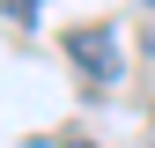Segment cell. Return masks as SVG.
<instances>
[{
  "mask_svg": "<svg viewBox=\"0 0 155 148\" xmlns=\"http://www.w3.org/2000/svg\"><path fill=\"white\" fill-rule=\"evenodd\" d=\"M74 148H96V141H74Z\"/></svg>",
  "mask_w": 155,
  "mask_h": 148,
  "instance_id": "cell-2",
  "label": "cell"
},
{
  "mask_svg": "<svg viewBox=\"0 0 155 148\" xmlns=\"http://www.w3.org/2000/svg\"><path fill=\"white\" fill-rule=\"evenodd\" d=\"M148 8H155V0H148Z\"/></svg>",
  "mask_w": 155,
  "mask_h": 148,
  "instance_id": "cell-4",
  "label": "cell"
},
{
  "mask_svg": "<svg viewBox=\"0 0 155 148\" xmlns=\"http://www.w3.org/2000/svg\"><path fill=\"white\" fill-rule=\"evenodd\" d=\"M67 59L89 74V82H118V30L111 22H81V30H67Z\"/></svg>",
  "mask_w": 155,
  "mask_h": 148,
  "instance_id": "cell-1",
  "label": "cell"
},
{
  "mask_svg": "<svg viewBox=\"0 0 155 148\" xmlns=\"http://www.w3.org/2000/svg\"><path fill=\"white\" fill-rule=\"evenodd\" d=\"M148 126H155V111H148Z\"/></svg>",
  "mask_w": 155,
  "mask_h": 148,
  "instance_id": "cell-3",
  "label": "cell"
}]
</instances>
